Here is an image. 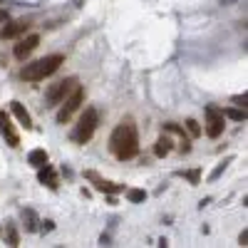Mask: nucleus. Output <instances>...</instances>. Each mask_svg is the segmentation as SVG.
Wrapping results in <instances>:
<instances>
[{
	"label": "nucleus",
	"instance_id": "nucleus-1",
	"mask_svg": "<svg viewBox=\"0 0 248 248\" xmlns=\"http://www.w3.org/2000/svg\"><path fill=\"white\" fill-rule=\"evenodd\" d=\"M109 149L119 161L134 159L139 154V134H137V124L132 119H124L114 127L109 137Z\"/></svg>",
	"mask_w": 248,
	"mask_h": 248
},
{
	"label": "nucleus",
	"instance_id": "nucleus-2",
	"mask_svg": "<svg viewBox=\"0 0 248 248\" xmlns=\"http://www.w3.org/2000/svg\"><path fill=\"white\" fill-rule=\"evenodd\" d=\"M62 62H65V57H62L60 52L57 55H47L43 60H35V62H30V65H25L23 72H20V77H23L25 82H40V79L55 75Z\"/></svg>",
	"mask_w": 248,
	"mask_h": 248
},
{
	"label": "nucleus",
	"instance_id": "nucleus-3",
	"mask_svg": "<svg viewBox=\"0 0 248 248\" xmlns=\"http://www.w3.org/2000/svg\"><path fill=\"white\" fill-rule=\"evenodd\" d=\"M97 124H99V112H97V107H87L85 112H82L77 127L72 129V139H75L77 144L90 141L92 134H94V129H97Z\"/></svg>",
	"mask_w": 248,
	"mask_h": 248
},
{
	"label": "nucleus",
	"instance_id": "nucleus-4",
	"mask_svg": "<svg viewBox=\"0 0 248 248\" xmlns=\"http://www.w3.org/2000/svg\"><path fill=\"white\" fill-rule=\"evenodd\" d=\"M75 87H77V77H67V79L57 82V85H50V87H47V92H45V107H47V109L57 107L60 102L65 99Z\"/></svg>",
	"mask_w": 248,
	"mask_h": 248
},
{
	"label": "nucleus",
	"instance_id": "nucleus-5",
	"mask_svg": "<svg viewBox=\"0 0 248 248\" xmlns=\"http://www.w3.org/2000/svg\"><path fill=\"white\" fill-rule=\"evenodd\" d=\"M82 102H85V90H82L79 85L65 97V99H62L60 102V105H62V109L57 112V122L60 124H67L70 119H72V114L79 109V105H82Z\"/></svg>",
	"mask_w": 248,
	"mask_h": 248
},
{
	"label": "nucleus",
	"instance_id": "nucleus-6",
	"mask_svg": "<svg viewBox=\"0 0 248 248\" xmlns=\"http://www.w3.org/2000/svg\"><path fill=\"white\" fill-rule=\"evenodd\" d=\"M203 117H206V134H209L211 139H218L223 134V127H226L223 112L216 105H209V107L203 109Z\"/></svg>",
	"mask_w": 248,
	"mask_h": 248
},
{
	"label": "nucleus",
	"instance_id": "nucleus-7",
	"mask_svg": "<svg viewBox=\"0 0 248 248\" xmlns=\"http://www.w3.org/2000/svg\"><path fill=\"white\" fill-rule=\"evenodd\" d=\"M85 176L94 184V189L97 191H102V194H109V196H114V194H119V191H124V184H114V181H107V179H102L97 171H85Z\"/></svg>",
	"mask_w": 248,
	"mask_h": 248
},
{
	"label": "nucleus",
	"instance_id": "nucleus-8",
	"mask_svg": "<svg viewBox=\"0 0 248 248\" xmlns=\"http://www.w3.org/2000/svg\"><path fill=\"white\" fill-rule=\"evenodd\" d=\"M0 134H3V139H5V144L8 147H20V137H17V132H15V124H13V119H10V114H5V112H0Z\"/></svg>",
	"mask_w": 248,
	"mask_h": 248
},
{
	"label": "nucleus",
	"instance_id": "nucleus-9",
	"mask_svg": "<svg viewBox=\"0 0 248 248\" xmlns=\"http://www.w3.org/2000/svg\"><path fill=\"white\" fill-rule=\"evenodd\" d=\"M40 45V35H28V37H23V40H20V43L15 45V50H13V55L20 60V62H23L25 57H30L32 55V50Z\"/></svg>",
	"mask_w": 248,
	"mask_h": 248
},
{
	"label": "nucleus",
	"instance_id": "nucleus-10",
	"mask_svg": "<svg viewBox=\"0 0 248 248\" xmlns=\"http://www.w3.org/2000/svg\"><path fill=\"white\" fill-rule=\"evenodd\" d=\"M37 181L43 186H47V189H57V174H55V169L50 167V164H43V167H40Z\"/></svg>",
	"mask_w": 248,
	"mask_h": 248
},
{
	"label": "nucleus",
	"instance_id": "nucleus-11",
	"mask_svg": "<svg viewBox=\"0 0 248 248\" xmlns=\"http://www.w3.org/2000/svg\"><path fill=\"white\" fill-rule=\"evenodd\" d=\"M10 109H13L15 119H17L20 124H23L25 129H32V117H30V112H28V109H25L23 105H20L17 99H13V102H10Z\"/></svg>",
	"mask_w": 248,
	"mask_h": 248
},
{
	"label": "nucleus",
	"instance_id": "nucleus-12",
	"mask_svg": "<svg viewBox=\"0 0 248 248\" xmlns=\"http://www.w3.org/2000/svg\"><path fill=\"white\" fill-rule=\"evenodd\" d=\"M25 30H28L25 20H15V23H8L3 30H0V37H3V40H13V37H17V35H23Z\"/></svg>",
	"mask_w": 248,
	"mask_h": 248
},
{
	"label": "nucleus",
	"instance_id": "nucleus-13",
	"mask_svg": "<svg viewBox=\"0 0 248 248\" xmlns=\"http://www.w3.org/2000/svg\"><path fill=\"white\" fill-rule=\"evenodd\" d=\"M23 221H25V231H28V233H35V231H37L40 218H37V214H35L32 209H23Z\"/></svg>",
	"mask_w": 248,
	"mask_h": 248
},
{
	"label": "nucleus",
	"instance_id": "nucleus-14",
	"mask_svg": "<svg viewBox=\"0 0 248 248\" xmlns=\"http://www.w3.org/2000/svg\"><path fill=\"white\" fill-rule=\"evenodd\" d=\"M169 152H171V139H169L167 134H164V137H159V141L154 144V154H156L159 159H164Z\"/></svg>",
	"mask_w": 248,
	"mask_h": 248
},
{
	"label": "nucleus",
	"instance_id": "nucleus-15",
	"mask_svg": "<svg viewBox=\"0 0 248 248\" xmlns=\"http://www.w3.org/2000/svg\"><path fill=\"white\" fill-rule=\"evenodd\" d=\"M28 161L32 164L35 169H40L43 164H47V152H45V149H32V152L28 154Z\"/></svg>",
	"mask_w": 248,
	"mask_h": 248
},
{
	"label": "nucleus",
	"instance_id": "nucleus-16",
	"mask_svg": "<svg viewBox=\"0 0 248 248\" xmlns=\"http://www.w3.org/2000/svg\"><path fill=\"white\" fill-rule=\"evenodd\" d=\"M221 112H223V117H229V119H233V122H246V109L226 107V109H221Z\"/></svg>",
	"mask_w": 248,
	"mask_h": 248
},
{
	"label": "nucleus",
	"instance_id": "nucleus-17",
	"mask_svg": "<svg viewBox=\"0 0 248 248\" xmlns=\"http://www.w3.org/2000/svg\"><path fill=\"white\" fill-rule=\"evenodd\" d=\"M5 231H8V246H20V236H17V229H15V223L13 221H8V226H5Z\"/></svg>",
	"mask_w": 248,
	"mask_h": 248
},
{
	"label": "nucleus",
	"instance_id": "nucleus-18",
	"mask_svg": "<svg viewBox=\"0 0 248 248\" xmlns=\"http://www.w3.org/2000/svg\"><path fill=\"white\" fill-rule=\"evenodd\" d=\"M124 191H127V199L132 203H141L144 199H147V191H141V189H124Z\"/></svg>",
	"mask_w": 248,
	"mask_h": 248
},
{
	"label": "nucleus",
	"instance_id": "nucleus-19",
	"mask_svg": "<svg viewBox=\"0 0 248 248\" xmlns=\"http://www.w3.org/2000/svg\"><path fill=\"white\" fill-rule=\"evenodd\" d=\"M229 164H231V156H229V159H226V161H221V164H218V167H216V169L211 171V176H209V181H216V179H218V176H221V174L226 171V167H229Z\"/></svg>",
	"mask_w": 248,
	"mask_h": 248
},
{
	"label": "nucleus",
	"instance_id": "nucleus-20",
	"mask_svg": "<svg viewBox=\"0 0 248 248\" xmlns=\"http://www.w3.org/2000/svg\"><path fill=\"white\" fill-rule=\"evenodd\" d=\"M186 129H189L191 137H199V134H201V127H199L196 119H186Z\"/></svg>",
	"mask_w": 248,
	"mask_h": 248
},
{
	"label": "nucleus",
	"instance_id": "nucleus-21",
	"mask_svg": "<svg viewBox=\"0 0 248 248\" xmlns=\"http://www.w3.org/2000/svg\"><path fill=\"white\" fill-rule=\"evenodd\" d=\"M246 102H248L246 92H243V94H236V97H233V105H238V107H243V109H246Z\"/></svg>",
	"mask_w": 248,
	"mask_h": 248
},
{
	"label": "nucleus",
	"instance_id": "nucleus-22",
	"mask_svg": "<svg viewBox=\"0 0 248 248\" xmlns=\"http://www.w3.org/2000/svg\"><path fill=\"white\" fill-rule=\"evenodd\" d=\"M184 176H186V179H189V181H191V184H194V186H196V184H199V169H194V171H186V174H184Z\"/></svg>",
	"mask_w": 248,
	"mask_h": 248
},
{
	"label": "nucleus",
	"instance_id": "nucleus-23",
	"mask_svg": "<svg viewBox=\"0 0 248 248\" xmlns=\"http://www.w3.org/2000/svg\"><path fill=\"white\" fill-rule=\"evenodd\" d=\"M40 223H43V226H40V229H43V233H50V231L55 229V226H52V221H40Z\"/></svg>",
	"mask_w": 248,
	"mask_h": 248
},
{
	"label": "nucleus",
	"instance_id": "nucleus-24",
	"mask_svg": "<svg viewBox=\"0 0 248 248\" xmlns=\"http://www.w3.org/2000/svg\"><path fill=\"white\" fill-rule=\"evenodd\" d=\"M238 243H241V246H248V231H246V229H243V233L238 236Z\"/></svg>",
	"mask_w": 248,
	"mask_h": 248
},
{
	"label": "nucleus",
	"instance_id": "nucleus-25",
	"mask_svg": "<svg viewBox=\"0 0 248 248\" xmlns=\"http://www.w3.org/2000/svg\"><path fill=\"white\" fill-rule=\"evenodd\" d=\"M3 20H8V13H0V23H3Z\"/></svg>",
	"mask_w": 248,
	"mask_h": 248
}]
</instances>
